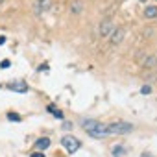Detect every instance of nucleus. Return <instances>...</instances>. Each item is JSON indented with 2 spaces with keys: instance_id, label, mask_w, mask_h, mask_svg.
Instances as JSON below:
<instances>
[{
  "instance_id": "f257e3e1",
  "label": "nucleus",
  "mask_w": 157,
  "mask_h": 157,
  "mask_svg": "<svg viewBox=\"0 0 157 157\" xmlns=\"http://www.w3.org/2000/svg\"><path fill=\"white\" fill-rule=\"evenodd\" d=\"M131 131H133V124H129V122H113L107 126L109 135H128Z\"/></svg>"
},
{
  "instance_id": "f03ea898",
  "label": "nucleus",
  "mask_w": 157,
  "mask_h": 157,
  "mask_svg": "<svg viewBox=\"0 0 157 157\" xmlns=\"http://www.w3.org/2000/svg\"><path fill=\"white\" fill-rule=\"evenodd\" d=\"M61 146H63L68 153H74L78 148L82 146V142L78 140L76 137H72V135H67V137H63V139H61Z\"/></svg>"
},
{
  "instance_id": "7ed1b4c3",
  "label": "nucleus",
  "mask_w": 157,
  "mask_h": 157,
  "mask_svg": "<svg viewBox=\"0 0 157 157\" xmlns=\"http://www.w3.org/2000/svg\"><path fill=\"white\" fill-rule=\"evenodd\" d=\"M124 37H126V30H124V28H115V30L111 32V44H113V46L120 44V43L124 41Z\"/></svg>"
},
{
  "instance_id": "20e7f679",
  "label": "nucleus",
  "mask_w": 157,
  "mask_h": 157,
  "mask_svg": "<svg viewBox=\"0 0 157 157\" xmlns=\"http://www.w3.org/2000/svg\"><path fill=\"white\" fill-rule=\"evenodd\" d=\"M113 30H115V26H113L111 21H102V24H100V28H98V33H100L102 37H107V35H111Z\"/></svg>"
},
{
  "instance_id": "39448f33",
  "label": "nucleus",
  "mask_w": 157,
  "mask_h": 157,
  "mask_svg": "<svg viewBox=\"0 0 157 157\" xmlns=\"http://www.w3.org/2000/svg\"><path fill=\"white\" fill-rule=\"evenodd\" d=\"M91 137H96V139H102V137H107L109 133H107V126H104V124H98L94 129H91V131H87Z\"/></svg>"
},
{
  "instance_id": "423d86ee",
  "label": "nucleus",
  "mask_w": 157,
  "mask_h": 157,
  "mask_svg": "<svg viewBox=\"0 0 157 157\" xmlns=\"http://www.w3.org/2000/svg\"><path fill=\"white\" fill-rule=\"evenodd\" d=\"M8 87H10L11 91H15V93H28V83H26V82H22V80L11 82Z\"/></svg>"
},
{
  "instance_id": "0eeeda50",
  "label": "nucleus",
  "mask_w": 157,
  "mask_h": 157,
  "mask_svg": "<svg viewBox=\"0 0 157 157\" xmlns=\"http://www.w3.org/2000/svg\"><path fill=\"white\" fill-rule=\"evenodd\" d=\"M50 4H52V0H35V13L37 15L44 13L50 8Z\"/></svg>"
},
{
  "instance_id": "6e6552de",
  "label": "nucleus",
  "mask_w": 157,
  "mask_h": 157,
  "mask_svg": "<svg viewBox=\"0 0 157 157\" xmlns=\"http://www.w3.org/2000/svg\"><path fill=\"white\" fill-rule=\"evenodd\" d=\"M50 146V139L48 137H41V139H37V142H35V148L37 150H46Z\"/></svg>"
},
{
  "instance_id": "1a4fd4ad",
  "label": "nucleus",
  "mask_w": 157,
  "mask_h": 157,
  "mask_svg": "<svg viewBox=\"0 0 157 157\" xmlns=\"http://www.w3.org/2000/svg\"><path fill=\"white\" fill-rule=\"evenodd\" d=\"M144 17L146 19H157V6H146Z\"/></svg>"
},
{
  "instance_id": "9d476101",
  "label": "nucleus",
  "mask_w": 157,
  "mask_h": 157,
  "mask_svg": "<svg viewBox=\"0 0 157 157\" xmlns=\"http://www.w3.org/2000/svg\"><path fill=\"white\" fill-rule=\"evenodd\" d=\"M100 122L98 120H93V118H89V120H82V126L87 129V131H91V129H94L96 126H98Z\"/></svg>"
},
{
  "instance_id": "9b49d317",
  "label": "nucleus",
  "mask_w": 157,
  "mask_h": 157,
  "mask_svg": "<svg viewBox=\"0 0 157 157\" xmlns=\"http://www.w3.org/2000/svg\"><path fill=\"white\" fill-rule=\"evenodd\" d=\"M48 111H52V115H54L56 118H63V113H61L59 109H56V107H52V105H48Z\"/></svg>"
},
{
  "instance_id": "f8f14e48",
  "label": "nucleus",
  "mask_w": 157,
  "mask_h": 157,
  "mask_svg": "<svg viewBox=\"0 0 157 157\" xmlns=\"http://www.w3.org/2000/svg\"><path fill=\"white\" fill-rule=\"evenodd\" d=\"M140 93H142V94H150V93H151V87H150V85H142Z\"/></svg>"
},
{
  "instance_id": "ddd939ff",
  "label": "nucleus",
  "mask_w": 157,
  "mask_h": 157,
  "mask_svg": "<svg viewBox=\"0 0 157 157\" xmlns=\"http://www.w3.org/2000/svg\"><path fill=\"white\" fill-rule=\"evenodd\" d=\"M70 10H72L74 13H80V11H82V4H74V6H72Z\"/></svg>"
},
{
  "instance_id": "4468645a",
  "label": "nucleus",
  "mask_w": 157,
  "mask_h": 157,
  "mask_svg": "<svg viewBox=\"0 0 157 157\" xmlns=\"http://www.w3.org/2000/svg\"><path fill=\"white\" fill-rule=\"evenodd\" d=\"M8 118H10V120H15V122H19V120H21V117H19V115H13V113H10V115H8Z\"/></svg>"
},
{
  "instance_id": "2eb2a0df",
  "label": "nucleus",
  "mask_w": 157,
  "mask_h": 157,
  "mask_svg": "<svg viewBox=\"0 0 157 157\" xmlns=\"http://www.w3.org/2000/svg\"><path fill=\"white\" fill-rule=\"evenodd\" d=\"M113 153H115V155H122V153H124V148H122V146H118V148H115V150H113Z\"/></svg>"
},
{
  "instance_id": "dca6fc26",
  "label": "nucleus",
  "mask_w": 157,
  "mask_h": 157,
  "mask_svg": "<svg viewBox=\"0 0 157 157\" xmlns=\"http://www.w3.org/2000/svg\"><path fill=\"white\" fill-rule=\"evenodd\" d=\"M0 67H2V68H6V67H10V61H8V59H4L2 63H0Z\"/></svg>"
},
{
  "instance_id": "f3484780",
  "label": "nucleus",
  "mask_w": 157,
  "mask_h": 157,
  "mask_svg": "<svg viewBox=\"0 0 157 157\" xmlns=\"http://www.w3.org/2000/svg\"><path fill=\"white\" fill-rule=\"evenodd\" d=\"M32 157H44V153H41V151H35V153H32Z\"/></svg>"
},
{
  "instance_id": "a211bd4d",
  "label": "nucleus",
  "mask_w": 157,
  "mask_h": 157,
  "mask_svg": "<svg viewBox=\"0 0 157 157\" xmlns=\"http://www.w3.org/2000/svg\"><path fill=\"white\" fill-rule=\"evenodd\" d=\"M6 43V37H0V44H4Z\"/></svg>"
},
{
  "instance_id": "6ab92c4d",
  "label": "nucleus",
  "mask_w": 157,
  "mask_h": 157,
  "mask_svg": "<svg viewBox=\"0 0 157 157\" xmlns=\"http://www.w3.org/2000/svg\"><path fill=\"white\" fill-rule=\"evenodd\" d=\"M142 157H150V155H146V153H144V155H142Z\"/></svg>"
},
{
  "instance_id": "aec40b11",
  "label": "nucleus",
  "mask_w": 157,
  "mask_h": 157,
  "mask_svg": "<svg viewBox=\"0 0 157 157\" xmlns=\"http://www.w3.org/2000/svg\"><path fill=\"white\" fill-rule=\"evenodd\" d=\"M139 2H146V0H139Z\"/></svg>"
},
{
  "instance_id": "412c9836",
  "label": "nucleus",
  "mask_w": 157,
  "mask_h": 157,
  "mask_svg": "<svg viewBox=\"0 0 157 157\" xmlns=\"http://www.w3.org/2000/svg\"><path fill=\"white\" fill-rule=\"evenodd\" d=\"M0 2H2V0H0Z\"/></svg>"
},
{
  "instance_id": "4be33fe9",
  "label": "nucleus",
  "mask_w": 157,
  "mask_h": 157,
  "mask_svg": "<svg viewBox=\"0 0 157 157\" xmlns=\"http://www.w3.org/2000/svg\"><path fill=\"white\" fill-rule=\"evenodd\" d=\"M155 2H157V0H155Z\"/></svg>"
}]
</instances>
